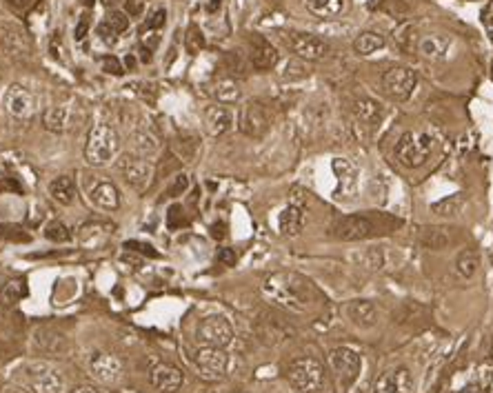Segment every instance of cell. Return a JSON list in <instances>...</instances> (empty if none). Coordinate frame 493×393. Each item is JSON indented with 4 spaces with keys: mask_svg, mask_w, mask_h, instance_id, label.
Listing matches in <instances>:
<instances>
[{
    "mask_svg": "<svg viewBox=\"0 0 493 393\" xmlns=\"http://www.w3.org/2000/svg\"><path fill=\"white\" fill-rule=\"evenodd\" d=\"M264 296L269 298L274 304L289 309V311L302 314L312 307L314 298H316V289L309 280L300 273L293 271H280V273H271L264 280L262 285Z\"/></svg>",
    "mask_w": 493,
    "mask_h": 393,
    "instance_id": "1",
    "label": "cell"
},
{
    "mask_svg": "<svg viewBox=\"0 0 493 393\" xmlns=\"http://www.w3.org/2000/svg\"><path fill=\"white\" fill-rule=\"evenodd\" d=\"M396 218H389L385 214L369 216V214H354V216H342L331 224V236L345 243H356V240H367V238L376 233H389L391 227H398Z\"/></svg>",
    "mask_w": 493,
    "mask_h": 393,
    "instance_id": "2",
    "label": "cell"
},
{
    "mask_svg": "<svg viewBox=\"0 0 493 393\" xmlns=\"http://www.w3.org/2000/svg\"><path fill=\"white\" fill-rule=\"evenodd\" d=\"M433 145V138L425 131H404L398 138L396 147H393V156L400 165L409 167V169H418V167L429 160Z\"/></svg>",
    "mask_w": 493,
    "mask_h": 393,
    "instance_id": "3",
    "label": "cell"
},
{
    "mask_svg": "<svg viewBox=\"0 0 493 393\" xmlns=\"http://www.w3.org/2000/svg\"><path fill=\"white\" fill-rule=\"evenodd\" d=\"M118 147H120V140H118L116 129L101 122V124H96L87 136V143H84V158H87V162L94 167H103L116 158Z\"/></svg>",
    "mask_w": 493,
    "mask_h": 393,
    "instance_id": "4",
    "label": "cell"
},
{
    "mask_svg": "<svg viewBox=\"0 0 493 393\" xmlns=\"http://www.w3.org/2000/svg\"><path fill=\"white\" fill-rule=\"evenodd\" d=\"M287 380L295 389V393H318L325 385V367L312 356L298 358L289 364Z\"/></svg>",
    "mask_w": 493,
    "mask_h": 393,
    "instance_id": "5",
    "label": "cell"
},
{
    "mask_svg": "<svg viewBox=\"0 0 493 393\" xmlns=\"http://www.w3.org/2000/svg\"><path fill=\"white\" fill-rule=\"evenodd\" d=\"M196 338L205 347H220L227 349L233 342V327L227 318L222 316H209L203 318L198 329H196Z\"/></svg>",
    "mask_w": 493,
    "mask_h": 393,
    "instance_id": "6",
    "label": "cell"
},
{
    "mask_svg": "<svg viewBox=\"0 0 493 393\" xmlns=\"http://www.w3.org/2000/svg\"><path fill=\"white\" fill-rule=\"evenodd\" d=\"M120 176L124 178V182L129 187H134L136 191H145L151 185L153 178V165L143 158L136 156V153H124V156L116 162Z\"/></svg>",
    "mask_w": 493,
    "mask_h": 393,
    "instance_id": "7",
    "label": "cell"
},
{
    "mask_svg": "<svg viewBox=\"0 0 493 393\" xmlns=\"http://www.w3.org/2000/svg\"><path fill=\"white\" fill-rule=\"evenodd\" d=\"M329 364L333 373L338 375L342 387H351L360 375L362 369V358L358 351L349 349V347H335L329 354Z\"/></svg>",
    "mask_w": 493,
    "mask_h": 393,
    "instance_id": "8",
    "label": "cell"
},
{
    "mask_svg": "<svg viewBox=\"0 0 493 393\" xmlns=\"http://www.w3.org/2000/svg\"><path fill=\"white\" fill-rule=\"evenodd\" d=\"M196 369H198V375L203 380H220V378L227 373L229 369V356L227 351L220 349V347H205L200 349L198 354L193 358Z\"/></svg>",
    "mask_w": 493,
    "mask_h": 393,
    "instance_id": "9",
    "label": "cell"
},
{
    "mask_svg": "<svg viewBox=\"0 0 493 393\" xmlns=\"http://www.w3.org/2000/svg\"><path fill=\"white\" fill-rule=\"evenodd\" d=\"M418 76L409 67H393L383 76V91L393 101H406L416 89Z\"/></svg>",
    "mask_w": 493,
    "mask_h": 393,
    "instance_id": "10",
    "label": "cell"
},
{
    "mask_svg": "<svg viewBox=\"0 0 493 393\" xmlns=\"http://www.w3.org/2000/svg\"><path fill=\"white\" fill-rule=\"evenodd\" d=\"M3 105L13 118H20V120L34 118L36 111H38L36 96L23 85H9L5 96H3Z\"/></svg>",
    "mask_w": 493,
    "mask_h": 393,
    "instance_id": "11",
    "label": "cell"
},
{
    "mask_svg": "<svg viewBox=\"0 0 493 393\" xmlns=\"http://www.w3.org/2000/svg\"><path fill=\"white\" fill-rule=\"evenodd\" d=\"M241 131L249 138H262L271 127V118H269V111H267L264 105L260 103H247L241 109Z\"/></svg>",
    "mask_w": 493,
    "mask_h": 393,
    "instance_id": "12",
    "label": "cell"
},
{
    "mask_svg": "<svg viewBox=\"0 0 493 393\" xmlns=\"http://www.w3.org/2000/svg\"><path fill=\"white\" fill-rule=\"evenodd\" d=\"M287 40H289L291 51L298 56L300 60H322L329 53V45L314 34L295 32V34H289Z\"/></svg>",
    "mask_w": 493,
    "mask_h": 393,
    "instance_id": "13",
    "label": "cell"
},
{
    "mask_svg": "<svg viewBox=\"0 0 493 393\" xmlns=\"http://www.w3.org/2000/svg\"><path fill=\"white\" fill-rule=\"evenodd\" d=\"M25 378L34 393H58L63 389V375L47 364H34L27 369Z\"/></svg>",
    "mask_w": 493,
    "mask_h": 393,
    "instance_id": "14",
    "label": "cell"
},
{
    "mask_svg": "<svg viewBox=\"0 0 493 393\" xmlns=\"http://www.w3.org/2000/svg\"><path fill=\"white\" fill-rule=\"evenodd\" d=\"M411 391H414V375L406 367H398L383 373L373 387V393H411Z\"/></svg>",
    "mask_w": 493,
    "mask_h": 393,
    "instance_id": "15",
    "label": "cell"
},
{
    "mask_svg": "<svg viewBox=\"0 0 493 393\" xmlns=\"http://www.w3.org/2000/svg\"><path fill=\"white\" fill-rule=\"evenodd\" d=\"M89 371L98 382L103 385H116L122 378V364L116 356L109 354H98L89 362Z\"/></svg>",
    "mask_w": 493,
    "mask_h": 393,
    "instance_id": "16",
    "label": "cell"
},
{
    "mask_svg": "<svg viewBox=\"0 0 493 393\" xmlns=\"http://www.w3.org/2000/svg\"><path fill=\"white\" fill-rule=\"evenodd\" d=\"M249 58L251 65L258 69V72H267V69H274L278 63V51L267 38L253 34L249 40Z\"/></svg>",
    "mask_w": 493,
    "mask_h": 393,
    "instance_id": "17",
    "label": "cell"
},
{
    "mask_svg": "<svg viewBox=\"0 0 493 393\" xmlns=\"http://www.w3.org/2000/svg\"><path fill=\"white\" fill-rule=\"evenodd\" d=\"M182 382H185V375L174 364H158L151 371V385L160 393H176L182 387Z\"/></svg>",
    "mask_w": 493,
    "mask_h": 393,
    "instance_id": "18",
    "label": "cell"
},
{
    "mask_svg": "<svg viewBox=\"0 0 493 393\" xmlns=\"http://www.w3.org/2000/svg\"><path fill=\"white\" fill-rule=\"evenodd\" d=\"M347 318L360 329H371L378 322V309L371 300H354L347 304Z\"/></svg>",
    "mask_w": 493,
    "mask_h": 393,
    "instance_id": "19",
    "label": "cell"
},
{
    "mask_svg": "<svg viewBox=\"0 0 493 393\" xmlns=\"http://www.w3.org/2000/svg\"><path fill=\"white\" fill-rule=\"evenodd\" d=\"M89 198L96 207L105 209V212H116V209L120 207V193H118L114 182H107V180L96 182L89 191Z\"/></svg>",
    "mask_w": 493,
    "mask_h": 393,
    "instance_id": "20",
    "label": "cell"
},
{
    "mask_svg": "<svg viewBox=\"0 0 493 393\" xmlns=\"http://www.w3.org/2000/svg\"><path fill=\"white\" fill-rule=\"evenodd\" d=\"M452 40L444 34H427L418 38V53L427 60H440L447 56Z\"/></svg>",
    "mask_w": 493,
    "mask_h": 393,
    "instance_id": "21",
    "label": "cell"
},
{
    "mask_svg": "<svg viewBox=\"0 0 493 393\" xmlns=\"http://www.w3.org/2000/svg\"><path fill=\"white\" fill-rule=\"evenodd\" d=\"M233 124V114L227 109V107H209L205 111V129L209 136H222L227 134L231 129Z\"/></svg>",
    "mask_w": 493,
    "mask_h": 393,
    "instance_id": "22",
    "label": "cell"
},
{
    "mask_svg": "<svg viewBox=\"0 0 493 393\" xmlns=\"http://www.w3.org/2000/svg\"><path fill=\"white\" fill-rule=\"evenodd\" d=\"M305 227V209L302 205L291 202L278 216V229L283 236H298Z\"/></svg>",
    "mask_w": 493,
    "mask_h": 393,
    "instance_id": "23",
    "label": "cell"
},
{
    "mask_svg": "<svg viewBox=\"0 0 493 393\" xmlns=\"http://www.w3.org/2000/svg\"><path fill=\"white\" fill-rule=\"evenodd\" d=\"M72 120H74V109L65 105L49 107L42 114V122H45V129L49 131H67L72 127Z\"/></svg>",
    "mask_w": 493,
    "mask_h": 393,
    "instance_id": "24",
    "label": "cell"
},
{
    "mask_svg": "<svg viewBox=\"0 0 493 393\" xmlns=\"http://www.w3.org/2000/svg\"><path fill=\"white\" fill-rule=\"evenodd\" d=\"M354 114L358 116L360 122L369 124V127H376V124L385 118V107L380 105L373 98H360L354 105Z\"/></svg>",
    "mask_w": 493,
    "mask_h": 393,
    "instance_id": "25",
    "label": "cell"
},
{
    "mask_svg": "<svg viewBox=\"0 0 493 393\" xmlns=\"http://www.w3.org/2000/svg\"><path fill=\"white\" fill-rule=\"evenodd\" d=\"M49 195L51 198L58 202V205H65L69 207L74 202L76 198V182L72 176H58V178H53L49 182Z\"/></svg>",
    "mask_w": 493,
    "mask_h": 393,
    "instance_id": "26",
    "label": "cell"
},
{
    "mask_svg": "<svg viewBox=\"0 0 493 393\" xmlns=\"http://www.w3.org/2000/svg\"><path fill=\"white\" fill-rule=\"evenodd\" d=\"M309 13L318 18H333L342 11L345 0H302Z\"/></svg>",
    "mask_w": 493,
    "mask_h": 393,
    "instance_id": "27",
    "label": "cell"
},
{
    "mask_svg": "<svg viewBox=\"0 0 493 393\" xmlns=\"http://www.w3.org/2000/svg\"><path fill=\"white\" fill-rule=\"evenodd\" d=\"M111 233H114V224H109V222H89V224H84V227L80 229V240L84 245H98V243H103L105 238H109Z\"/></svg>",
    "mask_w": 493,
    "mask_h": 393,
    "instance_id": "28",
    "label": "cell"
},
{
    "mask_svg": "<svg viewBox=\"0 0 493 393\" xmlns=\"http://www.w3.org/2000/svg\"><path fill=\"white\" fill-rule=\"evenodd\" d=\"M480 266V254L475 249H462L458 258H456V271L464 278V280H471Z\"/></svg>",
    "mask_w": 493,
    "mask_h": 393,
    "instance_id": "29",
    "label": "cell"
},
{
    "mask_svg": "<svg viewBox=\"0 0 493 393\" xmlns=\"http://www.w3.org/2000/svg\"><path fill=\"white\" fill-rule=\"evenodd\" d=\"M464 193H454V195H447V198L438 200V202H433L431 205V212L433 214H438L442 218H452V216H458L462 212V207H464Z\"/></svg>",
    "mask_w": 493,
    "mask_h": 393,
    "instance_id": "30",
    "label": "cell"
},
{
    "mask_svg": "<svg viewBox=\"0 0 493 393\" xmlns=\"http://www.w3.org/2000/svg\"><path fill=\"white\" fill-rule=\"evenodd\" d=\"M420 243L429 249H447L452 238H449V229L444 227H425V231L420 233Z\"/></svg>",
    "mask_w": 493,
    "mask_h": 393,
    "instance_id": "31",
    "label": "cell"
},
{
    "mask_svg": "<svg viewBox=\"0 0 493 393\" xmlns=\"http://www.w3.org/2000/svg\"><path fill=\"white\" fill-rule=\"evenodd\" d=\"M385 47V38L376 34V32H362L356 40H354V49L356 53L360 56H369V53H376L378 49Z\"/></svg>",
    "mask_w": 493,
    "mask_h": 393,
    "instance_id": "32",
    "label": "cell"
},
{
    "mask_svg": "<svg viewBox=\"0 0 493 393\" xmlns=\"http://www.w3.org/2000/svg\"><path fill=\"white\" fill-rule=\"evenodd\" d=\"M216 98L220 103H236L238 98H241V87H238V82L233 78H224L220 80L216 85Z\"/></svg>",
    "mask_w": 493,
    "mask_h": 393,
    "instance_id": "33",
    "label": "cell"
},
{
    "mask_svg": "<svg viewBox=\"0 0 493 393\" xmlns=\"http://www.w3.org/2000/svg\"><path fill=\"white\" fill-rule=\"evenodd\" d=\"M45 236H47V240H51V243H69L74 238L72 229H69L63 220H51L45 227Z\"/></svg>",
    "mask_w": 493,
    "mask_h": 393,
    "instance_id": "34",
    "label": "cell"
},
{
    "mask_svg": "<svg viewBox=\"0 0 493 393\" xmlns=\"http://www.w3.org/2000/svg\"><path fill=\"white\" fill-rule=\"evenodd\" d=\"M203 47H205V36H203V32H200L196 25L189 27V32H187V36H185V49H187L189 53H198Z\"/></svg>",
    "mask_w": 493,
    "mask_h": 393,
    "instance_id": "35",
    "label": "cell"
},
{
    "mask_svg": "<svg viewBox=\"0 0 493 393\" xmlns=\"http://www.w3.org/2000/svg\"><path fill=\"white\" fill-rule=\"evenodd\" d=\"M189 220L185 218V212H182V207L180 205H172L169 207V212H167V227L169 229H180V227H185Z\"/></svg>",
    "mask_w": 493,
    "mask_h": 393,
    "instance_id": "36",
    "label": "cell"
},
{
    "mask_svg": "<svg viewBox=\"0 0 493 393\" xmlns=\"http://www.w3.org/2000/svg\"><path fill=\"white\" fill-rule=\"evenodd\" d=\"M25 296V283H9V285H5V289H3V300H5V304H16L20 298Z\"/></svg>",
    "mask_w": 493,
    "mask_h": 393,
    "instance_id": "37",
    "label": "cell"
},
{
    "mask_svg": "<svg viewBox=\"0 0 493 393\" xmlns=\"http://www.w3.org/2000/svg\"><path fill=\"white\" fill-rule=\"evenodd\" d=\"M105 22H107L116 34H122V32H127V27H129V16H127L124 11H111Z\"/></svg>",
    "mask_w": 493,
    "mask_h": 393,
    "instance_id": "38",
    "label": "cell"
},
{
    "mask_svg": "<svg viewBox=\"0 0 493 393\" xmlns=\"http://www.w3.org/2000/svg\"><path fill=\"white\" fill-rule=\"evenodd\" d=\"M189 187V176L187 174H178L174 180H172V185L167 187V198H178V195H182L187 191Z\"/></svg>",
    "mask_w": 493,
    "mask_h": 393,
    "instance_id": "39",
    "label": "cell"
},
{
    "mask_svg": "<svg viewBox=\"0 0 493 393\" xmlns=\"http://www.w3.org/2000/svg\"><path fill=\"white\" fill-rule=\"evenodd\" d=\"M165 20H167V11L165 9H156L149 16V20L143 25V32H151V30H160V27L165 25Z\"/></svg>",
    "mask_w": 493,
    "mask_h": 393,
    "instance_id": "40",
    "label": "cell"
},
{
    "mask_svg": "<svg viewBox=\"0 0 493 393\" xmlns=\"http://www.w3.org/2000/svg\"><path fill=\"white\" fill-rule=\"evenodd\" d=\"M101 65H103V72H107V74H114V76L124 74V69H122V65H120V60L116 58V56H105V58L101 60Z\"/></svg>",
    "mask_w": 493,
    "mask_h": 393,
    "instance_id": "41",
    "label": "cell"
},
{
    "mask_svg": "<svg viewBox=\"0 0 493 393\" xmlns=\"http://www.w3.org/2000/svg\"><path fill=\"white\" fill-rule=\"evenodd\" d=\"M480 18H482V25H485V30H487L491 43H493V0H489V3L485 5Z\"/></svg>",
    "mask_w": 493,
    "mask_h": 393,
    "instance_id": "42",
    "label": "cell"
},
{
    "mask_svg": "<svg viewBox=\"0 0 493 393\" xmlns=\"http://www.w3.org/2000/svg\"><path fill=\"white\" fill-rule=\"evenodd\" d=\"M147 7V0H124V13L127 16H140Z\"/></svg>",
    "mask_w": 493,
    "mask_h": 393,
    "instance_id": "43",
    "label": "cell"
},
{
    "mask_svg": "<svg viewBox=\"0 0 493 393\" xmlns=\"http://www.w3.org/2000/svg\"><path fill=\"white\" fill-rule=\"evenodd\" d=\"M124 249L140 251V254H145V256H149V258H158V251H153V247H151V245L138 243V240H129V243H124Z\"/></svg>",
    "mask_w": 493,
    "mask_h": 393,
    "instance_id": "44",
    "label": "cell"
},
{
    "mask_svg": "<svg viewBox=\"0 0 493 393\" xmlns=\"http://www.w3.org/2000/svg\"><path fill=\"white\" fill-rule=\"evenodd\" d=\"M218 262L224 264V266H233L238 262V256L233 249H220L218 251Z\"/></svg>",
    "mask_w": 493,
    "mask_h": 393,
    "instance_id": "45",
    "label": "cell"
},
{
    "mask_svg": "<svg viewBox=\"0 0 493 393\" xmlns=\"http://www.w3.org/2000/svg\"><path fill=\"white\" fill-rule=\"evenodd\" d=\"M87 32H89V16H87V13H84V16H80L78 25H76V32H74V36H76L78 43H80V40H84V36H87Z\"/></svg>",
    "mask_w": 493,
    "mask_h": 393,
    "instance_id": "46",
    "label": "cell"
},
{
    "mask_svg": "<svg viewBox=\"0 0 493 393\" xmlns=\"http://www.w3.org/2000/svg\"><path fill=\"white\" fill-rule=\"evenodd\" d=\"M98 36H103V40H114L116 38V32L111 30V27L107 22L103 25H98Z\"/></svg>",
    "mask_w": 493,
    "mask_h": 393,
    "instance_id": "47",
    "label": "cell"
},
{
    "mask_svg": "<svg viewBox=\"0 0 493 393\" xmlns=\"http://www.w3.org/2000/svg\"><path fill=\"white\" fill-rule=\"evenodd\" d=\"M69 393H101V391H98L94 385H78V387H74Z\"/></svg>",
    "mask_w": 493,
    "mask_h": 393,
    "instance_id": "48",
    "label": "cell"
},
{
    "mask_svg": "<svg viewBox=\"0 0 493 393\" xmlns=\"http://www.w3.org/2000/svg\"><path fill=\"white\" fill-rule=\"evenodd\" d=\"M7 3L16 5V7H27V5H30V0H7Z\"/></svg>",
    "mask_w": 493,
    "mask_h": 393,
    "instance_id": "49",
    "label": "cell"
},
{
    "mask_svg": "<svg viewBox=\"0 0 493 393\" xmlns=\"http://www.w3.org/2000/svg\"><path fill=\"white\" fill-rule=\"evenodd\" d=\"M458 393H480V389L473 387V385H469V387H464V389H462V391H458Z\"/></svg>",
    "mask_w": 493,
    "mask_h": 393,
    "instance_id": "50",
    "label": "cell"
},
{
    "mask_svg": "<svg viewBox=\"0 0 493 393\" xmlns=\"http://www.w3.org/2000/svg\"><path fill=\"white\" fill-rule=\"evenodd\" d=\"M220 3H222V0H211V3H209V11L220 9Z\"/></svg>",
    "mask_w": 493,
    "mask_h": 393,
    "instance_id": "51",
    "label": "cell"
},
{
    "mask_svg": "<svg viewBox=\"0 0 493 393\" xmlns=\"http://www.w3.org/2000/svg\"><path fill=\"white\" fill-rule=\"evenodd\" d=\"M143 60H145V63L151 60V51H149V49H143Z\"/></svg>",
    "mask_w": 493,
    "mask_h": 393,
    "instance_id": "52",
    "label": "cell"
},
{
    "mask_svg": "<svg viewBox=\"0 0 493 393\" xmlns=\"http://www.w3.org/2000/svg\"><path fill=\"white\" fill-rule=\"evenodd\" d=\"M82 5H84V7H91V5H94V0H82Z\"/></svg>",
    "mask_w": 493,
    "mask_h": 393,
    "instance_id": "53",
    "label": "cell"
},
{
    "mask_svg": "<svg viewBox=\"0 0 493 393\" xmlns=\"http://www.w3.org/2000/svg\"><path fill=\"white\" fill-rule=\"evenodd\" d=\"M103 3H105V5L109 7V5H114V3H118V0H103Z\"/></svg>",
    "mask_w": 493,
    "mask_h": 393,
    "instance_id": "54",
    "label": "cell"
},
{
    "mask_svg": "<svg viewBox=\"0 0 493 393\" xmlns=\"http://www.w3.org/2000/svg\"><path fill=\"white\" fill-rule=\"evenodd\" d=\"M3 393H20V391H13V389H7V391H3Z\"/></svg>",
    "mask_w": 493,
    "mask_h": 393,
    "instance_id": "55",
    "label": "cell"
}]
</instances>
